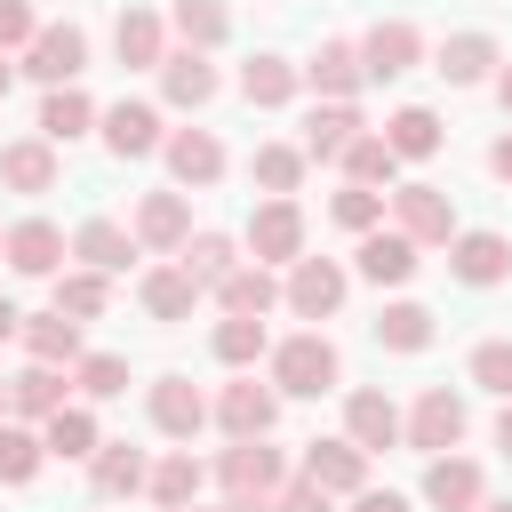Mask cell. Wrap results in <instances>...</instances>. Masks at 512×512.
<instances>
[{
  "mask_svg": "<svg viewBox=\"0 0 512 512\" xmlns=\"http://www.w3.org/2000/svg\"><path fill=\"white\" fill-rule=\"evenodd\" d=\"M336 376H344V360H336V344H328V336H288V344L272 352V384H280V392H296V400L336 392Z\"/></svg>",
  "mask_w": 512,
  "mask_h": 512,
  "instance_id": "obj_1",
  "label": "cell"
},
{
  "mask_svg": "<svg viewBox=\"0 0 512 512\" xmlns=\"http://www.w3.org/2000/svg\"><path fill=\"white\" fill-rule=\"evenodd\" d=\"M216 480H224V496H280V480H288V456L256 432V440H232L224 456H216Z\"/></svg>",
  "mask_w": 512,
  "mask_h": 512,
  "instance_id": "obj_2",
  "label": "cell"
},
{
  "mask_svg": "<svg viewBox=\"0 0 512 512\" xmlns=\"http://www.w3.org/2000/svg\"><path fill=\"white\" fill-rule=\"evenodd\" d=\"M344 288H352V272H344V264H328V256H296V264H288V280H280L288 312H304V320H328V312L344 304Z\"/></svg>",
  "mask_w": 512,
  "mask_h": 512,
  "instance_id": "obj_3",
  "label": "cell"
},
{
  "mask_svg": "<svg viewBox=\"0 0 512 512\" xmlns=\"http://www.w3.org/2000/svg\"><path fill=\"white\" fill-rule=\"evenodd\" d=\"M24 72H32V80H48V88L80 80V72H88V32H80V24H40V32H32V48H24Z\"/></svg>",
  "mask_w": 512,
  "mask_h": 512,
  "instance_id": "obj_4",
  "label": "cell"
},
{
  "mask_svg": "<svg viewBox=\"0 0 512 512\" xmlns=\"http://www.w3.org/2000/svg\"><path fill=\"white\" fill-rule=\"evenodd\" d=\"M392 224H400L416 248L456 240V208H448V192H440V184H400V192H392Z\"/></svg>",
  "mask_w": 512,
  "mask_h": 512,
  "instance_id": "obj_5",
  "label": "cell"
},
{
  "mask_svg": "<svg viewBox=\"0 0 512 512\" xmlns=\"http://www.w3.org/2000/svg\"><path fill=\"white\" fill-rule=\"evenodd\" d=\"M248 248H256V264H296V256H304V208L272 192V200L248 216Z\"/></svg>",
  "mask_w": 512,
  "mask_h": 512,
  "instance_id": "obj_6",
  "label": "cell"
},
{
  "mask_svg": "<svg viewBox=\"0 0 512 512\" xmlns=\"http://www.w3.org/2000/svg\"><path fill=\"white\" fill-rule=\"evenodd\" d=\"M304 480H320L328 496H360L368 488V448L344 432V440H304Z\"/></svg>",
  "mask_w": 512,
  "mask_h": 512,
  "instance_id": "obj_7",
  "label": "cell"
},
{
  "mask_svg": "<svg viewBox=\"0 0 512 512\" xmlns=\"http://www.w3.org/2000/svg\"><path fill=\"white\" fill-rule=\"evenodd\" d=\"M464 440V400L448 392V384H432L416 408H408V448H424V456H448Z\"/></svg>",
  "mask_w": 512,
  "mask_h": 512,
  "instance_id": "obj_8",
  "label": "cell"
},
{
  "mask_svg": "<svg viewBox=\"0 0 512 512\" xmlns=\"http://www.w3.org/2000/svg\"><path fill=\"white\" fill-rule=\"evenodd\" d=\"M352 264H360V280H376V288H400V280H416V240L392 224H376V232H360V248H352Z\"/></svg>",
  "mask_w": 512,
  "mask_h": 512,
  "instance_id": "obj_9",
  "label": "cell"
},
{
  "mask_svg": "<svg viewBox=\"0 0 512 512\" xmlns=\"http://www.w3.org/2000/svg\"><path fill=\"white\" fill-rule=\"evenodd\" d=\"M272 416H280V392H272V384H256V376H240V384H224V392H216V424H224L232 440L272 432Z\"/></svg>",
  "mask_w": 512,
  "mask_h": 512,
  "instance_id": "obj_10",
  "label": "cell"
},
{
  "mask_svg": "<svg viewBox=\"0 0 512 512\" xmlns=\"http://www.w3.org/2000/svg\"><path fill=\"white\" fill-rule=\"evenodd\" d=\"M416 56H424V32H416L408 16H384V24L360 40V64H368V80H400Z\"/></svg>",
  "mask_w": 512,
  "mask_h": 512,
  "instance_id": "obj_11",
  "label": "cell"
},
{
  "mask_svg": "<svg viewBox=\"0 0 512 512\" xmlns=\"http://www.w3.org/2000/svg\"><path fill=\"white\" fill-rule=\"evenodd\" d=\"M8 264H16L24 280H56V272H64V232H56L48 216L8 224Z\"/></svg>",
  "mask_w": 512,
  "mask_h": 512,
  "instance_id": "obj_12",
  "label": "cell"
},
{
  "mask_svg": "<svg viewBox=\"0 0 512 512\" xmlns=\"http://www.w3.org/2000/svg\"><path fill=\"white\" fill-rule=\"evenodd\" d=\"M160 96H168L176 112H200V104L216 96V64H208V48H176V56H160Z\"/></svg>",
  "mask_w": 512,
  "mask_h": 512,
  "instance_id": "obj_13",
  "label": "cell"
},
{
  "mask_svg": "<svg viewBox=\"0 0 512 512\" xmlns=\"http://www.w3.org/2000/svg\"><path fill=\"white\" fill-rule=\"evenodd\" d=\"M160 152H168V176H176L184 192H200V184H216V176H224V144H216L208 128H176Z\"/></svg>",
  "mask_w": 512,
  "mask_h": 512,
  "instance_id": "obj_14",
  "label": "cell"
},
{
  "mask_svg": "<svg viewBox=\"0 0 512 512\" xmlns=\"http://www.w3.org/2000/svg\"><path fill=\"white\" fill-rule=\"evenodd\" d=\"M128 232H136L144 248H184V240H192V200H184V192H144Z\"/></svg>",
  "mask_w": 512,
  "mask_h": 512,
  "instance_id": "obj_15",
  "label": "cell"
},
{
  "mask_svg": "<svg viewBox=\"0 0 512 512\" xmlns=\"http://www.w3.org/2000/svg\"><path fill=\"white\" fill-rule=\"evenodd\" d=\"M448 264H456V280L496 288V280L512 272V240H504V232H456V240H448Z\"/></svg>",
  "mask_w": 512,
  "mask_h": 512,
  "instance_id": "obj_16",
  "label": "cell"
},
{
  "mask_svg": "<svg viewBox=\"0 0 512 512\" xmlns=\"http://www.w3.org/2000/svg\"><path fill=\"white\" fill-rule=\"evenodd\" d=\"M112 48H120V64H128V72H160V56H168V24H160L152 8H120Z\"/></svg>",
  "mask_w": 512,
  "mask_h": 512,
  "instance_id": "obj_17",
  "label": "cell"
},
{
  "mask_svg": "<svg viewBox=\"0 0 512 512\" xmlns=\"http://www.w3.org/2000/svg\"><path fill=\"white\" fill-rule=\"evenodd\" d=\"M104 144H112L120 160H144V152H160L168 136H160V112H152V104H136V96H120V104L104 112Z\"/></svg>",
  "mask_w": 512,
  "mask_h": 512,
  "instance_id": "obj_18",
  "label": "cell"
},
{
  "mask_svg": "<svg viewBox=\"0 0 512 512\" xmlns=\"http://www.w3.org/2000/svg\"><path fill=\"white\" fill-rule=\"evenodd\" d=\"M360 136V112H352V96H328V104H312L304 112V160H344V144Z\"/></svg>",
  "mask_w": 512,
  "mask_h": 512,
  "instance_id": "obj_19",
  "label": "cell"
},
{
  "mask_svg": "<svg viewBox=\"0 0 512 512\" xmlns=\"http://www.w3.org/2000/svg\"><path fill=\"white\" fill-rule=\"evenodd\" d=\"M344 432H352V440H360V448L376 456V448L408 440V416H400V408H392L384 392H352V400H344Z\"/></svg>",
  "mask_w": 512,
  "mask_h": 512,
  "instance_id": "obj_20",
  "label": "cell"
},
{
  "mask_svg": "<svg viewBox=\"0 0 512 512\" xmlns=\"http://www.w3.org/2000/svg\"><path fill=\"white\" fill-rule=\"evenodd\" d=\"M424 504H432V512H480V464H472V456H432Z\"/></svg>",
  "mask_w": 512,
  "mask_h": 512,
  "instance_id": "obj_21",
  "label": "cell"
},
{
  "mask_svg": "<svg viewBox=\"0 0 512 512\" xmlns=\"http://www.w3.org/2000/svg\"><path fill=\"white\" fill-rule=\"evenodd\" d=\"M0 184H8V192H56V144H48V136L0 144Z\"/></svg>",
  "mask_w": 512,
  "mask_h": 512,
  "instance_id": "obj_22",
  "label": "cell"
},
{
  "mask_svg": "<svg viewBox=\"0 0 512 512\" xmlns=\"http://www.w3.org/2000/svg\"><path fill=\"white\" fill-rule=\"evenodd\" d=\"M152 424H160L168 440H192V432L208 424V400H200V384H184V376H160V384H152Z\"/></svg>",
  "mask_w": 512,
  "mask_h": 512,
  "instance_id": "obj_23",
  "label": "cell"
},
{
  "mask_svg": "<svg viewBox=\"0 0 512 512\" xmlns=\"http://www.w3.org/2000/svg\"><path fill=\"white\" fill-rule=\"evenodd\" d=\"M88 480H96V496H136V488H152V464H144V448L104 440V448L88 456Z\"/></svg>",
  "mask_w": 512,
  "mask_h": 512,
  "instance_id": "obj_24",
  "label": "cell"
},
{
  "mask_svg": "<svg viewBox=\"0 0 512 512\" xmlns=\"http://www.w3.org/2000/svg\"><path fill=\"white\" fill-rule=\"evenodd\" d=\"M144 240L136 232H120L112 216H88L80 232H72V256H88V272H128V256H136Z\"/></svg>",
  "mask_w": 512,
  "mask_h": 512,
  "instance_id": "obj_25",
  "label": "cell"
},
{
  "mask_svg": "<svg viewBox=\"0 0 512 512\" xmlns=\"http://www.w3.org/2000/svg\"><path fill=\"white\" fill-rule=\"evenodd\" d=\"M216 304H224V312H248V320H264V312L280 304V280H272V264H232V272L216 280Z\"/></svg>",
  "mask_w": 512,
  "mask_h": 512,
  "instance_id": "obj_26",
  "label": "cell"
},
{
  "mask_svg": "<svg viewBox=\"0 0 512 512\" xmlns=\"http://www.w3.org/2000/svg\"><path fill=\"white\" fill-rule=\"evenodd\" d=\"M136 296H144V312H152V320H192V304H200V280H192L184 264H152Z\"/></svg>",
  "mask_w": 512,
  "mask_h": 512,
  "instance_id": "obj_27",
  "label": "cell"
},
{
  "mask_svg": "<svg viewBox=\"0 0 512 512\" xmlns=\"http://www.w3.org/2000/svg\"><path fill=\"white\" fill-rule=\"evenodd\" d=\"M64 392H72V384H64V368H48V360H32L24 376H8V408L32 416V424H48V416L64 408Z\"/></svg>",
  "mask_w": 512,
  "mask_h": 512,
  "instance_id": "obj_28",
  "label": "cell"
},
{
  "mask_svg": "<svg viewBox=\"0 0 512 512\" xmlns=\"http://www.w3.org/2000/svg\"><path fill=\"white\" fill-rule=\"evenodd\" d=\"M488 64H504L488 32H456V40H440V56H432V72H440V80H456V88L488 80Z\"/></svg>",
  "mask_w": 512,
  "mask_h": 512,
  "instance_id": "obj_29",
  "label": "cell"
},
{
  "mask_svg": "<svg viewBox=\"0 0 512 512\" xmlns=\"http://www.w3.org/2000/svg\"><path fill=\"white\" fill-rule=\"evenodd\" d=\"M304 80H312L320 96H352V88L368 80V64H360V40H320V56L304 64Z\"/></svg>",
  "mask_w": 512,
  "mask_h": 512,
  "instance_id": "obj_30",
  "label": "cell"
},
{
  "mask_svg": "<svg viewBox=\"0 0 512 512\" xmlns=\"http://www.w3.org/2000/svg\"><path fill=\"white\" fill-rule=\"evenodd\" d=\"M24 352L48 360V368H72V360H80V320H72V312H32V320H24Z\"/></svg>",
  "mask_w": 512,
  "mask_h": 512,
  "instance_id": "obj_31",
  "label": "cell"
},
{
  "mask_svg": "<svg viewBox=\"0 0 512 512\" xmlns=\"http://www.w3.org/2000/svg\"><path fill=\"white\" fill-rule=\"evenodd\" d=\"M200 480H208V464H200L192 448H176V456L152 464V504H160V512H184V504H200Z\"/></svg>",
  "mask_w": 512,
  "mask_h": 512,
  "instance_id": "obj_32",
  "label": "cell"
},
{
  "mask_svg": "<svg viewBox=\"0 0 512 512\" xmlns=\"http://www.w3.org/2000/svg\"><path fill=\"white\" fill-rule=\"evenodd\" d=\"M296 80H304V72H296L288 56H248V64H240V96H248V104H264V112H272V104H288V96H296Z\"/></svg>",
  "mask_w": 512,
  "mask_h": 512,
  "instance_id": "obj_33",
  "label": "cell"
},
{
  "mask_svg": "<svg viewBox=\"0 0 512 512\" xmlns=\"http://www.w3.org/2000/svg\"><path fill=\"white\" fill-rule=\"evenodd\" d=\"M384 144H392L400 160H432V152H440V112H424V104H400V112L384 120Z\"/></svg>",
  "mask_w": 512,
  "mask_h": 512,
  "instance_id": "obj_34",
  "label": "cell"
},
{
  "mask_svg": "<svg viewBox=\"0 0 512 512\" xmlns=\"http://www.w3.org/2000/svg\"><path fill=\"white\" fill-rule=\"evenodd\" d=\"M40 440H48V456H64V464H80V456H96V448H104V440H96V416H88V408H72V400L40 424Z\"/></svg>",
  "mask_w": 512,
  "mask_h": 512,
  "instance_id": "obj_35",
  "label": "cell"
},
{
  "mask_svg": "<svg viewBox=\"0 0 512 512\" xmlns=\"http://www.w3.org/2000/svg\"><path fill=\"white\" fill-rule=\"evenodd\" d=\"M88 120H96V104H88L72 80H64V88H48V104H40V136H48V144H72Z\"/></svg>",
  "mask_w": 512,
  "mask_h": 512,
  "instance_id": "obj_36",
  "label": "cell"
},
{
  "mask_svg": "<svg viewBox=\"0 0 512 512\" xmlns=\"http://www.w3.org/2000/svg\"><path fill=\"white\" fill-rule=\"evenodd\" d=\"M344 176H352V184H392V176H400V152H392L384 136L360 128V136L344 144Z\"/></svg>",
  "mask_w": 512,
  "mask_h": 512,
  "instance_id": "obj_37",
  "label": "cell"
},
{
  "mask_svg": "<svg viewBox=\"0 0 512 512\" xmlns=\"http://www.w3.org/2000/svg\"><path fill=\"white\" fill-rule=\"evenodd\" d=\"M248 176H256L264 192H280V200H288V192L304 184V144H256V160H248Z\"/></svg>",
  "mask_w": 512,
  "mask_h": 512,
  "instance_id": "obj_38",
  "label": "cell"
},
{
  "mask_svg": "<svg viewBox=\"0 0 512 512\" xmlns=\"http://www.w3.org/2000/svg\"><path fill=\"white\" fill-rule=\"evenodd\" d=\"M376 344L424 352V344H432V312H424V304H384V312H376Z\"/></svg>",
  "mask_w": 512,
  "mask_h": 512,
  "instance_id": "obj_39",
  "label": "cell"
},
{
  "mask_svg": "<svg viewBox=\"0 0 512 512\" xmlns=\"http://www.w3.org/2000/svg\"><path fill=\"white\" fill-rule=\"evenodd\" d=\"M168 24L184 32V48H216V40L232 32V16H224V0H176V8H168Z\"/></svg>",
  "mask_w": 512,
  "mask_h": 512,
  "instance_id": "obj_40",
  "label": "cell"
},
{
  "mask_svg": "<svg viewBox=\"0 0 512 512\" xmlns=\"http://www.w3.org/2000/svg\"><path fill=\"white\" fill-rule=\"evenodd\" d=\"M176 256H184V272H192V280H200V288H216V280H224V272H232V264H240V256H232V240H224V232H192V240H184V248H176Z\"/></svg>",
  "mask_w": 512,
  "mask_h": 512,
  "instance_id": "obj_41",
  "label": "cell"
},
{
  "mask_svg": "<svg viewBox=\"0 0 512 512\" xmlns=\"http://www.w3.org/2000/svg\"><path fill=\"white\" fill-rule=\"evenodd\" d=\"M208 344H216V360H224V368H248V360L264 352V320H248V312H224Z\"/></svg>",
  "mask_w": 512,
  "mask_h": 512,
  "instance_id": "obj_42",
  "label": "cell"
},
{
  "mask_svg": "<svg viewBox=\"0 0 512 512\" xmlns=\"http://www.w3.org/2000/svg\"><path fill=\"white\" fill-rule=\"evenodd\" d=\"M72 384H80L88 400H120V392H128V360H120V352H80V360H72Z\"/></svg>",
  "mask_w": 512,
  "mask_h": 512,
  "instance_id": "obj_43",
  "label": "cell"
},
{
  "mask_svg": "<svg viewBox=\"0 0 512 512\" xmlns=\"http://www.w3.org/2000/svg\"><path fill=\"white\" fill-rule=\"evenodd\" d=\"M328 216H336L344 232H376V224H384V192H376V184H344V192L328 200Z\"/></svg>",
  "mask_w": 512,
  "mask_h": 512,
  "instance_id": "obj_44",
  "label": "cell"
},
{
  "mask_svg": "<svg viewBox=\"0 0 512 512\" xmlns=\"http://www.w3.org/2000/svg\"><path fill=\"white\" fill-rule=\"evenodd\" d=\"M40 456H48V440H40V432L0 424V480H32V472H40Z\"/></svg>",
  "mask_w": 512,
  "mask_h": 512,
  "instance_id": "obj_45",
  "label": "cell"
},
{
  "mask_svg": "<svg viewBox=\"0 0 512 512\" xmlns=\"http://www.w3.org/2000/svg\"><path fill=\"white\" fill-rule=\"evenodd\" d=\"M56 312L96 320V312H104V272H56Z\"/></svg>",
  "mask_w": 512,
  "mask_h": 512,
  "instance_id": "obj_46",
  "label": "cell"
},
{
  "mask_svg": "<svg viewBox=\"0 0 512 512\" xmlns=\"http://www.w3.org/2000/svg\"><path fill=\"white\" fill-rule=\"evenodd\" d=\"M472 384H480V392H496V400H512V344H504V336L472 344Z\"/></svg>",
  "mask_w": 512,
  "mask_h": 512,
  "instance_id": "obj_47",
  "label": "cell"
},
{
  "mask_svg": "<svg viewBox=\"0 0 512 512\" xmlns=\"http://www.w3.org/2000/svg\"><path fill=\"white\" fill-rule=\"evenodd\" d=\"M272 512H328V488L296 472V480H280V496H272Z\"/></svg>",
  "mask_w": 512,
  "mask_h": 512,
  "instance_id": "obj_48",
  "label": "cell"
},
{
  "mask_svg": "<svg viewBox=\"0 0 512 512\" xmlns=\"http://www.w3.org/2000/svg\"><path fill=\"white\" fill-rule=\"evenodd\" d=\"M32 32H40V16L24 0H0V48H32Z\"/></svg>",
  "mask_w": 512,
  "mask_h": 512,
  "instance_id": "obj_49",
  "label": "cell"
},
{
  "mask_svg": "<svg viewBox=\"0 0 512 512\" xmlns=\"http://www.w3.org/2000/svg\"><path fill=\"white\" fill-rule=\"evenodd\" d=\"M352 512H408V496H392V488H360Z\"/></svg>",
  "mask_w": 512,
  "mask_h": 512,
  "instance_id": "obj_50",
  "label": "cell"
},
{
  "mask_svg": "<svg viewBox=\"0 0 512 512\" xmlns=\"http://www.w3.org/2000/svg\"><path fill=\"white\" fill-rule=\"evenodd\" d=\"M488 168H496V176H504V184H512V128H504V136H496V144H488Z\"/></svg>",
  "mask_w": 512,
  "mask_h": 512,
  "instance_id": "obj_51",
  "label": "cell"
},
{
  "mask_svg": "<svg viewBox=\"0 0 512 512\" xmlns=\"http://www.w3.org/2000/svg\"><path fill=\"white\" fill-rule=\"evenodd\" d=\"M8 336H24V312H16L8 296H0V344H8Z\"/></svg>",
  "mask_w": 512,
  "mask_h": 512,
  "instance_id": "obj_52",
  "label": "cell"
},
{
  "mask_svg": "<svg viewBox=\"0 0 512 512\" xmlns=\"http://www.w3.org/2000/svg\"><path fill=\"white\" fill-rule=\"evenodd\" d=\"M224 512H272V496H224Z\"/></svg>",
  "mask_w": 512,
  "mask_h": 512,
  "instance_id": "obj_53",
  "label": "cell"
},
{
  "mask_svg": "<svg viewBox=\"0 0 512 512\" xmlns=\"http://www.w3.org/2000/svg\"><path fill=\"white\" fill-rule=\"evenodd\" d=\"M496 448L512 456V400H504V416H496Z\"/></svg>",
  "mask_w": 512,
  "mask_h": 512,
  "instance_id": "obj_54",
  "label": "cell"
},
{
  "mask_svg": "<svg viewBox=\"0 0 512 512\" xmlns=\"http://www.w3.org/2000/svg\"><path fill=\"white\" fill-rule=\"evenodd\" d=\"M496 104H504V112H512V64H504V72H496Z\"/></svg>",
  "mask_w": 512,
  "mask_h": 512,
  "instance_id": "obj_55",
  "label": "cell"
},
{
  "mask_svg": "<svg viewBox=\"0 0 512 512\" xmlns=\"http://www.w3.org/2000/svg\"><path fill=\"white\" fill-rule=\"evenodd\" d=\"M8 88H16V64H8V56H0V96H8Z\"/></svg>",
  "mask_w": 512,
  "mask_h": 512,
  "instance_id": "obj_56",
  "label": "cell"
},
{
  "mask_svg": "<svg viewBox=\"0 0 512 512\" xmlns=\"http://www.w3.org/2000/svg\"><path fill=\"white\" fill-rule=\"evenodd\" d=\"M0 416H8V376H0Z\"/></svg>",
  "mask_w": 512,
  "mask_h": 512,
  "instance_id": "obj_57",
  "label": "cell"
},
{
  "mask_svg": "<svg viewBox=\"0 0 512 512\" xmlns=\"http://www.w3.org/2000/svg\"><path fill=\"white\" fill-rule=\"evenodd\" d=\"M480 512H512V496H504V504H480Z\"/></svg>",
  "mask_w": 512,
  "mask_h": 512,
  "instance_id": "obj_58",
  "label": "cell"
},
{
  "mask_svg": "<svg viewBox=\"0 0 512 512\" xmlns=\"http://www.w3.org/2000/svg\"><path fill=\"white\" fill-rule=\"evenodd\" d=\"M0 256H8V232H0Z\"/></svg>",
  "mask_w": 512,
  "mask_h": 512,
  "instance_id": "obj_59",
  "label": "cell"
},
{
  "mask_svg": "<svg viewBox=\"0 0 512 512\" xmlns=\"http://www.w3.org/2000/svg\"><path fill=\"white\" fill-rule=\"evenodd\" d=\"M184 512H200V504H184Z\"/></svg>",
  "mask_w": 512,
  "mask_h": 512,
  "instance_id": "obj_60",
  "label": "cell"
}]
</instances>
